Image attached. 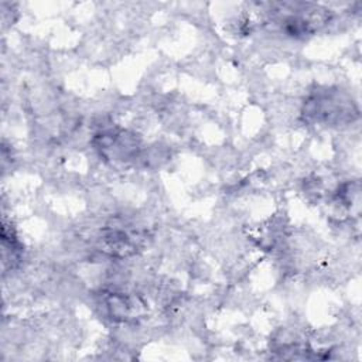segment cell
<instances>
[{
	"label": "cell",
	"mask_w": 362,
	"mask_h": 362,
	"mask_svg": "<svg viewBox=\"0 0 362 362\" xmlns=\"http://www.w3.org/2000/svg\"><path fill=\"white\" fill-rule=\"evenodd\" d=\"M98 139V148L100 150V154L110 157L113 156L117 160H126L136 154L137 143L134 137L127 134L126 132L106 130L100 133Z\"/></svg>",
	"instance_id": "6da1fadb"
}]
</instances>
